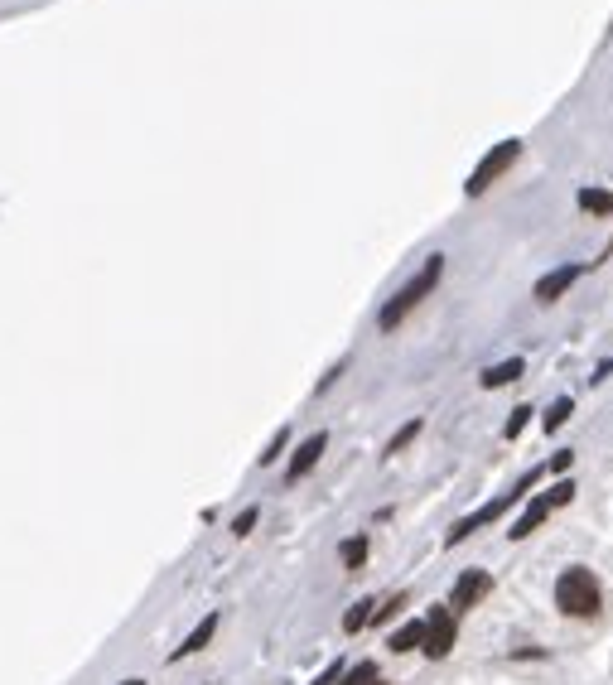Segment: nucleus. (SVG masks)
I'll return each instance as SVG.
<instances>
[{
  "label": "nucleus",
  "mask_w": 613,
  "mask_h": 685,
  "mask_svg": "<svg viewBox=\"0 0 613 685\" xmlns=\"http://www.w3.org/2000/svg\"><path fill=\"white\" fill-rule=\"evenodd\" d=\"M580 275H585V266H560V271L541 275V280H536V300H541V304L560 300V295H565V290H570V285H575Z\"/></svg>",
  "instance_id": "obj_9"
},
{
  "label": "nucleus",
  "mask_w": 613,
  "mask_h": 685,
  "mask_svg": "<svg viewBox=\"0 0 613 685\" xmlns=\"http://www.w3.org/2000/svg\"><path fill=\"white\" fill-rule=\"evenodd\" d=\"M285 444H290V430H280V435L271 439V449H261V464H276V459H280V449H285Z\"/></svg>",
  "instance_id": "obj_20"
},
{
  "label": "nucleus",
  "mask_w": 613,
  "mask_h": 685,
  "mask_svg": "<svg viewBox=\"0 0 613 685\" xmlns=\"http://www.w3.org/2000/svg\"><path fill=\"white\" fill-rule=\"evenodd\" d=\"M372 613H377V599H358L343 613V632H363L367 623H372Z\"/></svg>",
  "instance_id": "obj_13"
},
{
  "label": "nucleus",
  "mask_w": 613,
  "mask_h": 685,
  "mask_svg": "<svg viewBox=\"0 0 613 685\" xmlns=\"http://www.w3.org/2000/svg\"><path fill=\"white\" fill-rule=\"evenodd\" d=\"M454 637H459V623H454L449 603H435V608L425 613V623H420V647H425V657L445 661L449 652H454Z\"/></svg>",
  "instance_id": "obj_4"
},
{
  "label": "nucleus",
  "mask_w": 613,
  "mask_h": 685,
  "mask_svg": "<svg viewBox=\"0 0 613 685\" xmlns=\"http://www.w3.org/2000/svg\"><path fill=\"white\" fill-rule=\"evenodd\" d=\"M517 155H522V140H502V145H493V150L483 155V165L474 169V179L464 184V193H469V198L488 193V189H493V184L502 179V174H507V169L517 165Z\"/></svg>",
  "instance_id": "obj_5"
},
{
  "label": "nucleus",
  "mask_w": 613,
  "mask_h": 685,
  "mask_svg": "<svg viewBox=\"0 0 613 685\" xmlns=\"http://www.w3.org/2000/svg\"><path fill=\"white\" fill-rule=\"evenodd\" d=\"M338 555H343V565H348V570H363V560H367V536H348V541L338 546Z\"/></svg>",
  "instance_id": "obj_15"
},
{
  "label": "nucleus",
  "mask_w": 613,
  "mask_h": 685,
  "mask_svg": "<svg viewBox=\"0 0 613 685\" xmlns=\"http://www.w3.org/2000/svg\"><path fill=\"white\" fill-rule=\"evenodd\" d=\"M541 473H546V468H531V473H522V478H517V483H512V488H507V493H502V497H493L488 507H478L474 517L454 521V531H449V546H459V541H464L469 531H478V526H488V521H498L502 512H512V507H517V502L527 497V488H531V483H536V478H541Z\"/></svg>",
  "instance_id": "obj_3"
},
{
  "label": "nucleus",
  "mask_w": 613,
  "mask_h": 685,
  "mask_svg": "<svg viewBox=\"0 0 613 685\" xmlns=\"http://www.w3.org/2000/svg\"><path fill=\"white\" fill-rule=\"evenodd\" d=\"M256 517H261V512H256V507H247V512H242V517L232 521V531H237V536H247L251 526H256Z\"/></svg>",
  "instance_id": "obj_21"
},
{
  "label": "nucleus",
  "mask_w": 613,
  "mask_h": 685,
  "mask_svg": "<svg viewBox=\"0 0 613 685\" xmlns=\"http://www.w3.org/2000/svg\"><path fill=\"white\" fill-rule=\"evenodd\" d=\"M604 256H613V242H609V251H604Z\"/></svg>",
  "instance_id": "obj_23"
},
{
  "label": "nucleus",
  "mask_w": 613,
  "mask_h": 685,
  "mask_svg": "<svg viewBox=\"0 0 613 685\" xmlns=\"http://www.w3.org/2000/svg\"><path fill=\"white\" fill-rule=\"evenodd\" d=\"M580 208L589 218H613V193L609 189H580Z\"/></svg>",
  "instance_id": "obj_12"
},
{
  "label": "nucleus",
  "mask_w": 613,
  "mask_h": 685,
  "mask_svg": "<svg viewBox=\"0 0 613 685\" xmlns=\"http://www.w3.org/2000/svg\"><path fill=\"white\" fill-rule=\"evenodd\" d=\"M570 411H575V401H570V396H560L556 406L546 411V435H551V430H560V425L570 420Z\"/></svg>",
  "instance_id": "obj_17"
},
{
  "label": "nucleus",
  "mask_w": 613,
  "mask_h": 685,
  "mask_svg": "<svg viewBox=\"0 0 613 685\" xmlns=\"http://www.w3.org/2000/svg\"><path fill=\"white\" fill-rule=\"evenodd\" d=\"M599 603H604V594H599V579L589 570H565L556 579V608L565 618H594Z\"/></svg>",
  "instance_id": "obj_2"
},
{
  "label": "nucleus",
  "mask_w": 613,
  "mask_h": 685,
  "mask_svg": "<svg viewBox=\"0 0 613 685\" xmlns=\"http://www.w3.org/2000/svg\"><path fill=\"white\" fill-rule=\"evenodd\" d=\"M488 589H493V575L488 570H464V575L454 579V594H449V613L459 618V613H474L478 603L488 599Z\"/></svg>",
  "instance_id": "obj_7"
},
{
  "label": "nucleus",
  "mask_w": 613,
  "mask_h": 685,
  "mask_svg": "<svg viewBox=\"0 0 613 685\" xmlns=\"http://www.w3.org/2000/svg\"><path fill=\"white\" fill-rule=\"evenodd\" d=\"M570 497H575V483H556V493H541V497H531V507H527V512H522V521L512 526V541H522V536H531V531H536L541 521L551 517L556 507H565Z\"/></svg>",
  "instance_id": "obj_6"
},
{
  "label": "nucleus",
  "mask_w": 613,
  "mask_h": 685,
  "mask_svg": "<svg viewBox=\"0 0 613 685\" xmlns=\"http://www.w3.org/2000/svg\"><path fill=\"white\" fill-rule=\"evenodd\" d=\"M440 275H445V256L435 251V256H430V261H425V266H420V271L411 275V280H406V285H401V290H396L387 304H382V314H377V329H382V333H396V329H401V324H406V314H411L416 304H425V295L440 285Z\"/></svg>",
  "instance_id": "obj_1"
},
{
  "label": "nucleus",
  "mask_w": 613,
  "mask_h": 685,
  "mask_svg": "<svg viewBox=\"0 0 613 685\" xmlns=\"http://www.w3.org/2000/svg\"><path fill=\"white\" fill-rule=\"evenodd\" d=\"M213 632H218V613H208V618H203V623H198V628L189 632V642H184V647L174 652V661H184V657H194V652H203V647L213 642Z\"/></svg>",
  "instance_id": "obj_10"
},
{
  "label": "nucleus",
  "mask_w": 613,
  "mask_h": 685,
  "mask_svg": "<svg viewBox=\"0 0 613 685\" xmlns=\"http://www.w3.org/2000/svg\"><path fill=\"white\" fill-rule=\"evenodd\" d=\"M527 420H531V406H517V411H512V420L502 425V435H507V439H517L522 430H527Z\"/></svg>",
  "instance_id": "obj_19"
},
{
  "label": "nucleus",
  "mask_w": 613,
  "mask_h": 685,
  "mask_svg": "<svg viewBox=\"0 0 613 685\" xmlns=\"http://www.w3.org/2000/svg\"><path fill=\"white\" fill-rule=\"evenodd\" d=\"M522 372H527V362H522V357H507V362H498V367H488V372H483V386H488V391H498V386L517 382Z\"/></svg>",
  "instance_id": "obj_11"
},
{
  "label": "nucleus",
  "mask_w": 613,
  "mask_h": 685,
  "mask_svg": "<svg viewBox=\"0 0 613 685\" xmlns=\"http://www.w3.org/2000/svg\"><path fill=\"white\" fill-rule=\"evenodd\" d=\"M324 449H329V435H324V430H319V435H309L305 444L295 449V459H290V468H285V483H300V478H305L309 468H314L319 459H324Z\"/></svg>",
  "instance_id": "obj_8"
},
{
  "label": "nucleus",
  "mask_w": 613,
  "mask_h": 685,
  "mask_svg": "<svg viewBox=\"0 0 613 685\" xmlns=\"http://www.w3.org/2000/svg\"><path fill=\"white\" fill-rule=\"evenodd\" d=\"M126 685H145V681H126Z\"/></svg>",
  "instance_id": "obj_24"
},
{
  "label": "nucleus",
  "mask_w": 613,
  "mask_h": 685,
  "mask_svg": "<svg viewBox=\"0 0 613 685\" xmlns=\"http://www.w3.org/2000/svg\"><path fill=\"white\" fill-rule=\"evenodd\" d=\"M343 671H348V666H343V661H334V666H329V671H324L314 685H338V676H343Z\"/></svg>",
  "instance_id": "obj_22"
},
{
  "label": "nucleus",
  "mask_w": 613,
  "mask_h": 685,
  "mask_svg": "<svg viewBox=\"0 0 613 685\" xmlns=\"http://www.w3.org/2000/svg\"><path fill=\"white\" fill-rule=\"evenodd\" d=\"M387 647H391V652H411V647H420V623H406V628H396Z\"/></svg>",
  "instance_id": "obj_16"
},
{
  "label": "nucleus",
  "mask_w": 613,
  "mask_h": 685,
  "mask_svg": "<svg viewBox=\"0 0 613 685\" xmlns=\"http://www.w3.org/2000/svg\"><path fill=\"white\" fill-rule=\"evenodd\" d=\"M416 435H420V420H406V425H401V430L391 435L387 454H401V449H406V444H411V439H416Z\"/></svg>",
  "instance_id": "obj_18"
},
{
  "label": "nucleus",
  "mask_w": 613,
  "mask_h": 685,
  "mask_svg": "<svg viewBox=\"0 0 613 685\" xmlns=\"http://www.w3.org/2000/svg\"><path fill=\"white\" fill-rule=\"evenodd\" d=\"M338 685H387V681H382V671H377L372 661H363V666L343 671V676H338Z\"/></svg>",
  "instance_id": "obj_14"
}]
</instances>
